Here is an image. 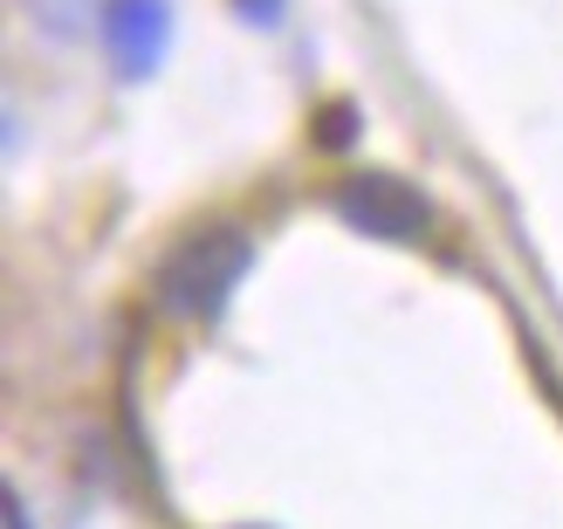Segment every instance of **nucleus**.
<instances>
[{
	"label": "nucleus",
	"instance_id": "obj_5",
	"mask_svg": "<svg viewBox=\"0 0 563 529\" xmlns=\"http://www.w3.org/2000/svg\"><path fill=\"white\" fill-rule=\"evenodd\" d=\"M234 14L255 21V27H275V21H282V0H234Z\"/></svg>",
	"mask_w": 563,
	"mask_h": 529
},
{
	"label": "nucleus",
	"instance_id": "obj_2",
	"mask_svg": "<svg viewBox=\"0 0 563 529\" xmlns=\"http://www.w3.org/2000/svg\"><path fill=\"white\" fill-rule=\"evenodd\" d=\"M330 207L351 220L357 234H372V241H419V234H433V207H427V192H412L406 179H391V173H357L330 192Z\"/></svg>",
	"mask_w": 563,
	"mask_h": 529
},
{
	"label": "nucleus",
	"instance_id": "obj_6",
	"mask_svg": "<svg viewBox=\"0 0 563 529\" xmlns=\"http://www.w3.org/2000/svg\"><path fill=\"white\" fill-rule=\"evenodd\" d=\"M8 529H27V503H21V488H8Z\"/></svg>",
	"mask_w": 563,
	"mask_h": 529
},
{
	"label": "nucleus",
	"instance_id": "obj_1",
	"mask_svg": "<svg viewBox=\"0 0 563 529\" xmlns=\"http://www.w3.org/2000/svg\"><path fill=\"white\" fill-rule=\"evenodd\" d=\"M247 262H255V241L241 228H207V234H186L173 255L158 262V310L192 317V323H213L220 310L234 302Z\"/></svg>",
	"mask_w": 563,
	"mask_h": 529
},
{
	"label": "nucleus",
	"instance_id": "obj_3",
	"mask_svg": "<svg viewBox=\"0 0 563 529\" xmlns=\"http://www.w3.org/2000/svg\"><path fill=\"white\" fill-rule=\"evenodd\" d=\"M165 42H173L165 0H103V55L118 63L124 82H145L165 63Z\"/></svg>",
	"mask_w": 563,
	"mask_h": 529
},
{
	"label": "nucleus",
	"instance_id": "obj_4",
	"mask_svg": "<svg viewBox=\"0 0 563 529\" xmlns=\"http://www.w3.org/2000/svg\"><path fill=\"white\" fill-rule=\"evenodd\" d=\"M351 131H357V110H351V103H336V110H323V118H317V145L344 152V145H351Z\"/></svg>",
	"mask_w": 563,
	"mask_h": 529
}]
</instances>
